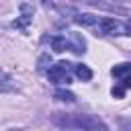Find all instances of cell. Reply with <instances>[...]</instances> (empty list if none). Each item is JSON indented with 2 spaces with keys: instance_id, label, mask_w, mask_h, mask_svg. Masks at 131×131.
<instances>
[{
  "instance_id": "6da1fadb",
  "label": "cell",
  "mask_w": 131,
  "mask_h": 131,
  "mask_svg": "<svg viewBox=\"0 0 131 131\" xmlns=\"http://www.w3.org/2000/svg\"><path fill=\"white\" fill-rule=\"evenodd\" d=\"M96 31L100 35H131V27L123 25V23H119L115 18H102V20H98Z\"/></svg>"
},
{
  "instance_id": "7a4b0ae2",
  "label": "cell",
  "mask_w": 131,
  "mask_h": 131,
  "mask_svg": "<svg viewBox=\"0 0 131 131\" xmlns=\"http://www.w3.org/2000/svg\"><path fill=\"white\" fill-rule=\"evenodd\" d=\"M59 125H66V127H82V129H106V125L92 117V115H76L74 121H57Z\"/></svg>"
},
{
  "instance_id": "3957f363",
  "label": "cell",
  "mask_w": 131,
  "mask_h": 131,
  "mask_svg": "<svg viewBox=\"0 0 131 131\" xmlns=\"http://www.w3.org/2000/svg\"><path fill=\"white\" fill-rule=\"evenodd\" d=\"M70 66H72V63H68V61H57L55 66H51L49 72H47L49 80H51L53 84H70V76H68Z\"/></svg>"
},
{
  "instance_id": "277c9868",
  "label": "cell",
  "mask_w": 131,
  "mask_h": 131,
  "mask_svg": "<svg viewBox=\"0 0 131 131\" xmlns=\"http://www.w3.org/2000/svg\"><path fill=\"white\" fill-rule=\"evenodd\" d=\"M111 74L115 76V78H127V76H131V63H119V66H115L113 70H111Z\"/></svg>"
},
{
  "instance_id": "5b68a950",
  "label": "cell",
  "mask_w": 131,
  "mask_h": 131,
  "mask_svg": "<svg viewBox=\"0 0 131 131\" xmlns=\"http://www.w3.org/2000/svg\"><path fill=\"white\" fill-rule=\"evenodd\" d=\"M76 23L82 25V27H96L98 25V16H94V14H78Z\"/></svg>"
},
{
  "instance_id": "8992f818",
  "label": "cell",
  "mask_w": 131,
  "mask_h": 131,
  "mask_svg": "<svg viewBox=\"0 0 131 131\" xmlns=\"http://www.w3.org/2000/svg\"><path fill=\"white\" fill-rule=\"evenodd\" d=\"M51 45H53V51H55V53H61V51H66V49L72 47V45L66 41V37H53V39H51Z\"/></svg>"
},
{
  "instance_id": "52a82bcc",
  "label": "cell",
  "mask_w": 131,
  "mask_h": 131,
  "mask_svg": "<svg viewBox=\"0 0 131 131\" xmlns=\"http://www.w3.org/2000/svg\"><path fill=\"white\" fill-rule=\"evenodd\" d=\"M74 70H76V76H78L80 80H84V82H88V80L92 78V70H90L88 66H84V63H78Z\"/></svg>"
},
{
  "instance_id": "ba28073f",
  "label": "cell",
  "mask_w": 131,
  "mask_h": 131,
  "mask_svg": "<svg viewBox=\"0 0 131 131\" xmlns=\"http://www.w3.org/2000/svg\"><path fill=\"white\" fill-rule=\"evenodd\" d=\"M55 98L57 100H63V102H74L76 100L74 92H70V90H55Z\"/></svg>"
},
{
  "instance_id": "9c48e42d",
  "label": "cell",
  "mask_w": 131,
  "mask_h": 131,
  "mask_svg": "<svg viewBox=\"0 0 131 131\" xmlns=\"http://www.w3.org/2000/svg\"><path fill=\"white\" fill-rule=\"evenodd\" d=\"M111 94H113L115 98H123V94H125V86H123V84H121V86H113Z\"/></svg>"
},
{
  "instance_id": "30bf717a",
  "label": "cell",
  "mask_w": 131,
  "mask_h": 131,
  "mask_svg": "<svg viewBox=\"0 0 131 131\" xmlns=\"http://www.w3.org/2000/svg\"><path fill=\"white\" fill-rule=\"evenodd\" d=\"M123 86H125V88H131V76L123 78Z\"/></svg>"
}]
</instances>
